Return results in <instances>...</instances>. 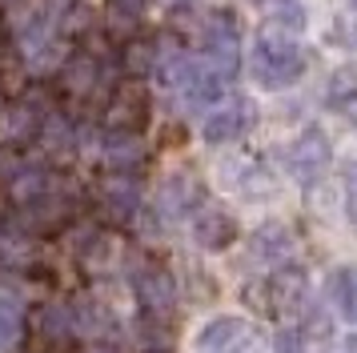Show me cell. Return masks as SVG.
Here are the masks:
<instances>
[{"instance_id":"32","label":"cell","mask_w":357,"mask_h":353,"mask_svg":"<svg viewBox=\"0 0 357 353\" xmlns=\"http://www.w3.org/2000/svg\"><path fill=\"white\" fill-rule=\"evenodd\" d=\"M354 4H357V0H354Z\"/></svg>"},{"instance_id":"16","label":"cell","mask_w":357,"mask_h":353,"mask_svg":"<svg viewBox=\"0 0 357 353\" xmlns=\"http://www.w3.org/2000/svg\"><path fill=\"white\" fill-rule=\"evenodd\" d=\"M145 13H149V0H105V24L113 32H137Z\"/></svg>"},{"instance_id":"9","label":"cell","mask_w":357,"mask_h":353,"mask_svg":"<svg viewBox=\"0 0 357 353\" xmlns=\"http://www.w3.org/2000/svg\"><path fill=\"white\" fill-rule=\"evenodd\" d=\"M49 117L52 112L40 105V96H20L17 105L4 109V133H8L13 141H36Z\"/></svg>"},{"instance_id":"23","label":"cell","mask_w":357,"mask_h":353,"mask_svg":"<svg viewBox=\"0 0 357 353\" xmlns=\"http://www.w3.org/2000/svg\"><path fill=\"white\" fill-rule=\"evenodd\" d=\"M24 169H29V165H24V157L17 153V144H0V176L13 185Z\"/></svg>"},{"instance_id":"15","label":"cell","mask_w":357,"mask_h":353,"mask_svg":"<svg viewBox=\"0 0 357 353\" xmlns=\"http://www.w3.org/2000/svg\"><path fill=\"white\" fill-rule=\"evenodd\" d=\"M253 249H257V257L281 265V261H289V253H293V233L285 225H261L257 237H253Z\"/></svg>"},{"instance_id":"22","label":"cell","mask_w":357,"mask_h":353,"mask_svg":"<svg viewBox=\"0 0 357 353\" xmlns=\"http://www.w3.org/2000/svg\"><path fill=\"white\" fill-rule=\"evenodd\" d=\"M269 16H273V24H281L285 16H289L293 29H301V24H305V8H301L297 0H269Z\"/></svg>"},{"instance_id":"8","label":"cell","mask_w":357,"mask_h":353,"mask_svg":"<svg viewBox=\"0 0 357 353\" xmlns=\"http://www.w3.org/2000/svg\"><path fill=\"white\" fill-rule=\"evenodd\" d=\"M105 121L113 128H125V133H141V125L149 121V93L137 89V84H125L116 89V96L105 109Z\"/></svg>"},{"instance_id":"27","label":"cell","mask_w":357,"mask_h":353,"mask_svg":"<svg viewBox=\"0 0 357 353\" xmlns=\"http://www.w3.org/2000/svg\"><path fill=\"white\" fill-rule=\"evenodd\" d=\"M221 353H257V341H253V333H249L245 341H237V345H229V350H221Z\"/></svg>"},{"instance_id":"11","label":"cell","mask_w":357,"mask_h":353,"mask_svg":"<svg viewBox=\"0 0 357 353\" xmlns=\"http://www.w3.org/2000/svg\"><path fill=\"white\" fill-rule=\"evenodd\" d=\"M100 201H105V209L113 213L116 221H129L132 213H137V205H141V185L125 173H113L100 185Z\"/></svg>"},{"instance_id":"10","label":"cell","mask_w":357,"mask_h":353,"mask_svg":"<svg viewBox=\"0 0 357 353\" xmlns=\"http://www.w3.org/2000/svg\"><path fill=\"white\" fill-rule=\"evenodd\" d=\"M245 337H249L245 317H237V313H221V317H213L209 325L197 333V353H221V350H229V345L245 341Z\"/></svg>"},{"instance_id":"13","label":"cell","mask_w":357,"mask_h":353,"mask_svg":"<svg viewBox=\"0 0 357 353\" xmlns=\"http://www.w3.org/2000/svg\"><path fill=\"white\" fill-rule=\"evenodd\" d=\"M97 61L89 57V52H77V57H68L65 64H61V84H65V93L73 96H84L97 89Z\"/></svg>"},{"instance_id":"20","label":"cell","mask_w":357,"mask_h":353,"mask_svg":"<svg viewBox=\"0 0 357 353\" xmlns=\"http://www.w3.org/2000/svg\"><path fill=\"white\" fill-rule=\"evenodd\" d=\"M125 68H129L132 77H145L157 68V45H149V40H132L125 48Z\"/></svg>"},{"instance_id":"4","label":"cell","mask_w":357,"mask_h":353,"mask_svg":"<svg viewBox=\"0 0 357 353\" xmlns=\"http://www.w3.org/2000/svg\"><path fill=\"white\" fill-rule=\"evenodd\" d=\"M253 125H257V105H253V100H245V96H233V100L217 105V109L205 117L201 137H205L209 144H225V141L245 137Z\"/></svg>"},{"instance_id":"31","label":"cell","mask_w":357,"mask_h":353,"mask_svg":"<svg viewBox=\"0 0 357 353\" xmlns=\"http://www.w3.org/2000/svg\"><path fill=\"white\" fill-rule=\"evenodd\" d=\"M0 48H4V36H0Z\"/></svg>"},{"instance_id":"19","label":"cell","mask_w":357,"mask_h":353,"mask_svg":"<svg viewBox=\"0 0 357 353\" xmlns=\"http://www.w3.org/2000/svg\"><path fill=\"white\" fill-rule=\"evenodd\" d=\"M333 301L349 321H357V269H337L333 273Z\"/></svg>"},{"instance_id":"29","label":"cell","mask_w":357,"mask_h":353,"mask_svg":"<svg viewBox=\"0 0 357 353\" xmlns=\"http://www.w3.org/2000/svg\"><path fill=\"white\" fill-rule=\"evenodd\" d=\"M0 4H17V0H0Z\"/></svg>"},{"instance_id":"14","label":"cell","mask_w":357,"mask_h":353,"mask_svg":"<svg viewBox=\"0 0 357 353\" xmlns=\"http://www.w3.org/2000/svg\"><path fill=\"white\" fill-rule=\"evenodd\" d=\"M197 181H189V176H169L161 185V197H157V205L169 213V217H185L189 209H193V201H197Z\"/></svg>"},{"instance_id":"26","label":"cell","mask_w":357,"mask_h":353,"mask_svg":"<svg viewBox=\"0 0 357 353\" xmlns=\"http://www.w3.org/2000/svg\"><path fill=\"white\" fill-rule=\"evenodd\" d=\"M345 205H349V221L357 225V165H354V173H349V189H345Z\"/></svg>"},{"instance_id":"6","label":"cell","mask_w":357,"mask_h":353,"mask_svg":"<svg viewBox=\"0 0 357 353\" xmlns=\"http://www.w3.org/2000/svg\"><path fill=\"white\" fill-rule=\"evenodd\" d=\"M173 84L181 89V96H185L189 105L221 100V89H225V80L217 77L205 61H177L173 64Z\"/></svg>"},{"instance_id":"24","label":"cell","mask_w":357,"mask_h":353,"mask_svg":"<svg viewBox=\"0 0 357 353\" xmlns=\"http://www.w3.org/2000/svg\"><path fill=\"white\" fill-rule=\"evenodd\" d=\"M345 96H357V73H337V77H333L329 100H333V105H345Z\"/></svg>"},{"instance_id":"3","label":"cell","mask_w":357,"mask_h":353,"mask_svg":"<svg viewBox=\"0 0 357 353\" xmlns=\"http://www.w3.org/2000/svg\"><path fill=\"white\" fill-rule=\"evenodd\" d=\"M329 160H333L329 137H325L321 128H305V133H301V137L289 144V153H285V169H289L293 181L313 185V181H317L325 169H329Z\"/></svg>"},{"instance_id":"2","label":"cell","mask_w":357,"mask_h":353,"mask_svg":"<svg viewBox=\"0 0 357 353\" xmlns=\"http://www.w3.org/2000/svg\"><path fill=\"white\" fill-rule=\"evenodd\" d=\"M201 61L209 64L221 80H233L241 68V29L233 13H213L201 32Z\"/></svg>"},{"instance_id":"5","label":"cell","mask_w":357,"mask_h":353,"mask_svg":"<svg viewBox=\"0 0 357 353\" xmlns=\"http://www.w3.org/2000/svg\"><path fill=\"white\" fill-rule=\"evenodd\" d=\"M132 289H137V301H141V309H145V317H157V321L173 317V309H177V285H173L169 269L149 265V269L137 273Z\"/></svg>"},{"instance_id":"1","label":"cell","mask_w":357,"mask_h":353,"mask_svg":"<svg viewBox=\"0 0 357 353\" xmlns=\"http://www.w3.org/2000/svg\"><path fill=\"white\" fill-rule=\"evenodd\" d=\"M305 73V48L285 32H265L253 45V80L261 89H289Z\"/></svg>"},{"instance_id":"12","label":"cell","mask_w":357,"mask_h":353,"mask_svg":"<svg viewBox=\"0 0 357 353\" xmlns=\"http://www.w3.org/2000/svg\"><path fill=\"white\" fill-rule=\"evenodd\" d=\"M105 160L113 173H125V169H137L145 160V141L141 133H125V128H113L105 137Z\"/></svg>"},{"instance_id":"21","label":"cell","mask_w":357,"mask_h":353,"mask_svg":"<svg viewBox=\"0 0 357 353\" xmlns=\"http://www.w3.org/2000/svg\"><path fill=\"white\" fill-rule=\"evenodd\" d=\"M36 141H45L52 153H56V149H73V125H68L65 117H56V112H52L49 121H45V128H40V137H36Z\"/></svg>"},{"instance_id":"7","label":"cell","mask_w":357,"mask_h":353,"mask_svg":"<svg viewBox=\"0 0 357 353\" xmlns=\"http://www.w3.org/2000/svg\"><path fill=\"white\" fill-rule=\"evenodd\" d=\"M193 241L201 249H209V253H221V249H229L237 241V217L217 205L201 209L193 217Z\"/></svg>"},{"instance_id":"30","label":"cell","mask_w":357,"mask_h":353,"mask_svg":"<svg viewBox=\"0 0 357 353\" xmlns=\"http://www.w3.org/2000/svg\"><path fill=\"white\" fill-rule=\"evenodd\" d=\"M354 353H357V337H354Z\"/></svg>"},{"instance_id":"25","label":"cell","mask_w":357,"mask_h":353,"mask_svg":"<svg viewBox=\"0 0 357 353\" xmlns=\"http://www.w3.org/2000/svg\"><path fill=\"white\" fill-rule=\"evenodd\" d=\"M273 353H305V341H301L297 329H285V333L277 337V350Z\"/></svg>"},{"instance_id":"18","label":"cell","mask_w":357,"mask_h":353,"mask_svg":"<svg viewBox=\"0 0 357 353\" xmlns=\"http://www.w3.org/2000/svg\"><path fill=\"white\" fill-rule=\"evenodd\" d=\"M40 333L49 337V341H68V337L77 333V313H73V305H49V309L40 313Z\"/></svg>"},{"instance_id":"28","label":"cell","mask_w":357,"mask_h":353,"mask_svg":"<svg viewBox=\"0 0 357 353\" xmlns=\"http://www.w3.org/2000/svg\"><path fill=\"white\" fill-rule=\"evenodd\" d=\"M52 8H61V13H68V8H73V4H77V0H49Z\"/></svg>"},{"instance_id":"17","label":"cell","mask_w":357,"mask_h":353,"mask_svg":"<svg viewBox=\"0 0 357 353\" xmlns=\"http://www.w3.org/2000/svg\"><path fill=\"white\" fill-rule=\"evenodd\" d=\"M20 337H24V313H20V301L0 297V353H17Z\"/></svg>"}]
</instances>
